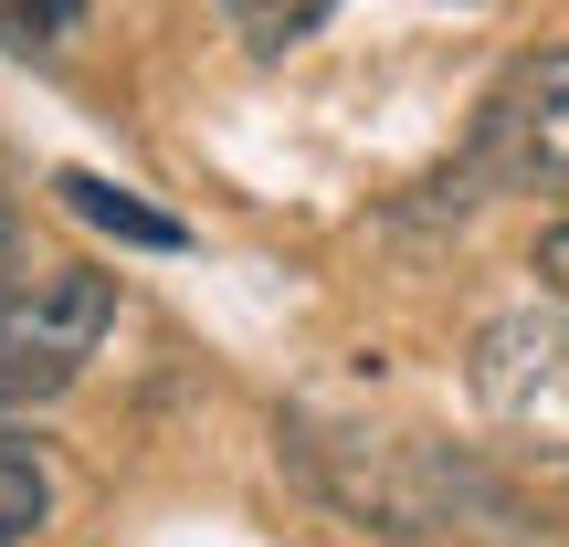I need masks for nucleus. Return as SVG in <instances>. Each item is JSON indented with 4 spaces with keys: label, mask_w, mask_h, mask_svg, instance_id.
I'll list each match as a JSON object with an SVG mask.
<instances>
[{
    "label": "nucleus",
    "mask_w": 569,
    "mask_h": 547,
    "mask_svg": "<svg viewBox=\"0 0 569 547\" xmlns=\"http://www.w3.org/2000/svg\"><path fill=\"white\" fill-rule=\"evenodd\" d=\"M284 464H296V485L317 506H338L348 527H369L390 547H422V537H453V527H486V537L517 527V495L496 474H475L465 453L422 443V432H359V422L296 411L284 422Z\"/></svg>",
    "instance_id": "nucleus-1"
},
{
    "label": "nucleus",
    "mask_w": 569,
    "mask_h": 547,
    "mask_svg": "<svg viewBox=\"0 0 569 547\" xmlns=\"http://www.w3.org/2000/svg\"><path fill=\"white\" fill-rule=\"evenodd\" d=\"M465 379L496 432H517L538 464H569V305L559 295L486 316L465 347Z\"/></svg>",
    "instance_id": "nucleus-2"
},
{
    "label": "nucleus",
    "mask_w": 569,
    "mask_h": 547,
    "mask_svg": "<svg viewBox=\"0 0 569 547\" xmlns=\"http://www.w3.org/2000/svg\"><path fill=\"white\" fill-rule=\"evenodd\" d=\"M443 190H465V201H486V190H569V42L528 53L486 95L465 180H443Z\"/></svg>",
    "instance_id": "nucleus-3"
},
{
    "label": "nucleus",
    "mask_w": 569,
    "mask_h": 547,
    "mask_svg": "<svg viewBox=\"0 0 569 547\" xmlns=\"http://www.w3.org/2000/svg\"><path fill=\"white\" fill-rule=\"evenodd\" d=\"M53 201L74 211V222H96V232H117V243H138V253H180V243H190V222H169V211H148L138 190H117V180H96V169H63V180H53Z\"/></svg>",
    "instance_id": "nucleus-4"
},
{
    "label": "nucleus",
    "mask_w": 569,
    "mask_h": 547,
    "mask_svg": "<svg viewBox=\"0 0 569 547\" xmlns=\"http://www.w3.org/2000/svg\"><path fill=\"white\" fill-rule=\"evenodd\" d=\"M338 11V0H222V21H232V42H243L253 63H284L317 21Z\"/></svg>",
    "instance_id": "nucleus-5"
},
{
    "label": "nucleus",
    "mask_w": 569,
    "mask_h": 547,
    "mask_svg": "<svg viewBox=\"0 0 569 547\" xmlns=\"http://www.w3.org/2000/svg\"><path fill=\"white\" fill-rule=\"evenodd\" d=\"M42 516H53V474H42L32 443H11V432H0V547H21Z\"/></svg>",
    "instance_id": "nucleus-6"
},
{
    "label": "nucleus",
    "mask_w": 569,
    "mask_h": 547,
    "mask_svg": "<svg viewBox=\"0 0 569 547\" xmlns=\"http://www.w3.org/2000/svg\"><path fill=\"white\" fill-rule=\"evenodd\" d=\"M84 0H0V53H63Z\"/></svg>",
    "instance_id": "nucleus-7"
},
{
    "label": "nucleus",
    "mask_w": 569,
    "mask_h": 547,
    "mask_svg": "<svg viewBox=\"0 0 569 547\" xmlns=\"http://www.w3.org/2000/svg\"><path fill=\"white\" fill-rule=\"evenodd\" d=\"M21 274H32V222H21V201L0 190V295H11Z\"/></svg>",
    "instance_id": "nucleus-8"
},
{
    "label": "nucleus",
    "mask_w": 569,
    "mask_h": 547,
    "mask_svg": "<svg viewBox=\"0 0 569 547\" xmlns=\"http://www.w3.org/2000/svg\"><path fill=\"white\" fill-rule=\"evenodd\" d=\"M538 274H549V284H559V305H569V222H559V232H538Z\"/></svg>",
    "instance_id": "nucleus-9"
}]
</instances>
